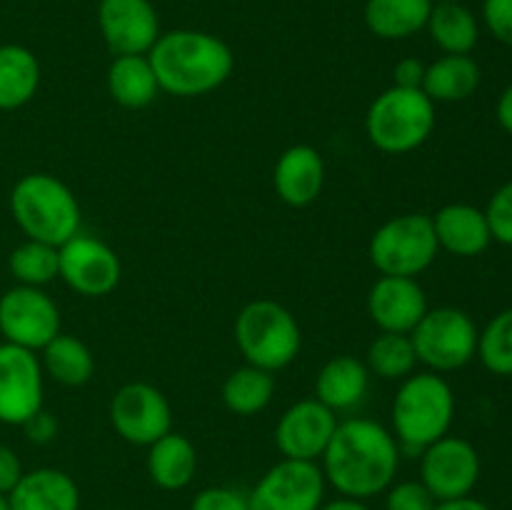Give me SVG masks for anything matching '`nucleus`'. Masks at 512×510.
<instances>
[{
    "instance_id": "obj_6",
    "label": "nucleus",
    "mask_w": 512,
    "mask_h": 510,
    "mask_svg": "<svg viewBox=\"0 0 512 510\" xmlns=\"http://www.w3.org/2000/svg\"><path fill=\"white\" fill-rule=\"evenodd\" d=\"M235 343L245 363L268 373L288 368L300 353V325L285 305L275 300H253L235 318Z\"/></svg>"
},
{
    "instance_id": "obj_21",
    "label": "nucleus",
    "mask_w": 512,
    "mask_h": 510,
    "mask_svg": "<svg viewBox=\"0 0 512 510\" xmlns=\"http://www.w3.org/2000/svg\"><path fill=\"white\" fill-rule=\"evenodd\" d=\"M368 383L370 370L363 360L353 355H335L320 368L315 380V398L328 405L333 413H340L363 403Z\"/></svg>"
},
{
    "instance_id": "obj_23",
    "label": "nucleus",
    "mask_w": 512,
    "mask_h": 510,
    "mask_svg": "<svg viewBox=\"0 0 512 510\" xmlns=\"http://www.w3.org/2000/svg\"><path fill=\"white\" fill-rule=\"evenodd\" d=\"M108 93L123 108H148L160 93L148 55H115L108 68Z\"/></svg>"
},
{
    "instance_id": "obj_20",
    "label": "nucleus",
    "mask_w": 512,
    "mask_h": 510,
    "mask_svg": "<svg viewBox=\"0 0 512 510\" xmlns=\"http://www.w3.org/2000/svg\"><path fill=\"white\" fill-rule=\"evenodd\" d=\"M10 510H80V490L58 468H35L20 475L8 493Z\"/></svg>"
},
{
    "instance_id": "obj_35",
    "label": "nucleus",
    "mask_w": 512,
    "mask_h": 510,
    "mask_svg": "<svg viewBox=\"0 0 512 510\" xmlns=\"http://www.w3.org/2000/svg\"><path fill=\"white\" fill-rule=\"evenodd\" d=\"M190 510H250V503L243 490L215 485V488L200 490Z\"/></svg>"
},
{
    "instance_id": "obj_9",
    "label": "nucleus",
    "mask_w": 512,
    "mask_h": 510,
    "mask_svg": "<svg viewBox=\"0 0 512 510\" xmlns=\"http://www.w3.org/2000/svg\"><path fill=\"white\" fill-rule=\"evenodd\" d=\"M0 333L5 343L43 350L60 333V310L43 288L15 285L0 295Z\"/></svg>"
},
{
    "instance_id": "obj_18",
    "label": "nucleus",
    "mask_w": 512,
    "mask_h": 510,
    "mask_svg": "<svg viewBox=\"0 0 512 510\" xmlns=\"http://www.w3.org/2000/svg\"><path fill=\"white\" fill-rule=\"evenodd\" d=\"M325 183L323 155L313 145H290L273 170L275 193L293 208L315 203Z\"/></svg>"
},
{
    "instance_id": "obj_29",
    "label": "nucleus",
    "mask_w": 512,
    "mask_h": 510,
    "mask_svg": "<svg viewBox=\"0 0 512 510\" xmlns=\"http://www.w3.org/2000/svg\"><path fill=\"white\" fill-rule=\"evenodd\" d=\"M275 393L273 373L245 363L223 383V403L235 415H255L268 408Z\"/></svg>"
},
{
    "instance_id": "obj_39",
    "label": "nucleus",
    "mask_w": 512,
    "mask_h": 510,
    "mask_svg": "<svg viewBox=\"0 0 512 510\" xmlns=\"http://www.w3.org/2000/svg\"><path fill=\"white\" fill-rule=\"evenodd\" d=\"M20 475H23V465H20L15 450L0 443V495H8L20 480Z\"/></svg>"
},
{
    "instance_id": "obj_15",
    "label": "nucleus",
    "mask_w": 512,
    "mask_h": 510,
    "mask_svg": "<svg viewBox=\"0 0 512 510\" xmlns=\"http://www.w3.org/2000/svg\"><path fill=\"white\" fill-rule=\"evenodd\" d=\"M335 428H338V418L328 405L320 403L318 398L300 400L280 415L278 428H275V445L283 458L315 463L323 458Z\"/></svg>"
},
{
    "instance_id": "obj_25",
    "label": "nucleus",
    "mask_w": 512,
    "mask_h": 510,
    "mask_svg": "<svg viewBox=\"0 0 512 510\" xmlns=\"http://www.w3.org/2000/svg\"><path fill=\"white\" fill-rule=\"evenodd\" d=\"M480 88V68L470 55H443L425 68L423 93L433 103H460Z\"/></svg>"
},
{
    "instance_id": "obj_5",
    "label": "nucleus",
    "mask_w": 512,
    "mask_h": 510,
    "mask_svg": "<svg viewBox=\"0 0 512 510\" xmlns=\"http://www.w3.org/2000/svg\"><path fill=\"white\" fill-rule=\"evenodd\" d=\"M435 103L420 88H388L370 103L365 133L378 150L403 155L433 135Z\"/></svg>"
},
{
    "instance_id": "obj_19",
    "label": "nucleus",
    "mask_w": 512,
    "mask_h": 510,
    "mask_svg": "<svg viewBox=\"0 0 512 510\" xmlns=\"http://www.w3.org/2000/svg\"><path fill=\"white\" fill-rule=\"evenodd\" d=\"M438 245L458 258H475L493 243L485 210L468 203H450L433 215Z\"/></svg>"
},
{
    "instance_id": "obj_17",
    "label": "nucleus",
    "mask_w": 512,
    "mask_h": 510,
    "mask_svg": "<svg viewBox=\"0 0 512 510\" xmlns=\"http://www.w3.org/2000/svg\"><path fill=\"white\" fill-rule=\"evenodd\" d=\"M428 298L415 278L380 275L368 293L370 320L380 333H413L428 313Z\"/></svg>"
},
{
    "instance_id": "obj_45",
    "label": "nucleus",
    "mask_w": 512,
    "mask_h": 510,
    "mask_svg": "<svg viewBox=\"0 0 512 510\" xmlns=\"http://www.w3.org/2000/svg\"><path fill=\"white\" fill-rule=\"evenodd\" d=\"M108 510H118V508H108Z\"/></svg>"
},
{
    "instance_id": "obj_14",
    "label": "nucleus",
    "mask_w": 512,
    "mask_h": 510,
    "mask_svg": "<svg viewBox=\"0 0 512 510\" xmlns=\"http://www.w3.org/2000/svg\"><path fill=\"white\" fill-rule=\"evenodd\" d=\"M43 365L38 355L0 343V423L23 425L43 408Z\"/></svg>"
},
{
    "instance_id": "obj_38",
    "label": "nucleus",
    "mask_w": 512,
    "mask_h": 510,
    "mask_svg": "<svg viewBox=\"0 0 512 510\" xmlns=\"http://www.w3.org/2000/svg\"><path fill=\"white\" fill-rule=\"evenodd\" d=\"M23 430H25V435H28V440L43 445V443H50V440L58 435V420H55L48 410L40 408L33 418L25 420Z\"/></svg>"
},
{
    "instance_id": "obj_30",
    "label": "nucleus",
    "mask_w": 512,
    "mask_h": 510,
    "mask_svg": "<svg viewBox=\"0 0 512 510\" xmlns=\"http://www.w3.org/2000/svg\"><path fill=\"white\" fill-rule=\"evenodd\" d=\"M365 365L383 380H405L418 365L413 338L408 333H380L368 345Z\"/></svg>"
},
{
    "instance_id": "obj_32",
    "label": "nucleus",
    "mask_w": 512,
    "mask_h": 510,
    "mask_svg": "<svg viewBox=\"0 0 512 510\" xmlns=\"http://www.w3.org/2000/svg\"><path fill=\"white\" fill-rule=\"evenodd\" d=\"M478 358L500 378L512 375V308L500 310L478 335Z\"/></svg>"
},
{
    "instance_id": "obj_7",
    "label": "nucleus",
    "mask_w": 512,
    "mask_h": 510,
    "mask_svg": "<svg viewBox=\"0 0 512 510\" xmlns=\"http://www.w3.org/2000/svg\"><path fill=\"white\" fill-rule=\"evenodd\" d=\"M433 218L425 213L395 215L370 238V263L380 275L415 278L438 258Z\"/></svg>"
},
{
    "instance_id": "obj_22",
    "label": "nucleus",
    "mask_w": 512,
    "mask_h": 510,
    "mask_svg": "<svg viewBox=\"0 0 512 510\" xmlns=\"http://www.w3.org/2000/svg\"><path fill=\"white\" fill-rule=\"evenodd\" d=\"M195 470L198 453L185 435L170 430L168 435L148 445V475L158 488L183 490L195 478Z\"/></svg>"
},
{
    "instance_id": "obj_4",
    "label": "nucleus",
    "mask_w": 512,
    "mask_h": 510,
    "mask_svg": "<svg viewBox=\"0 0 512 510\" xmlns=\"http://www.w3.org/2000/svg\"><path fill=\"white\" fill-rule=\"evenodd\" d=\"M453 418V388L440 373H415L400 383L393 400V435L408 453H423L448 435Z\"/></svg>"
},
{
    "instance_id": "obj_3",
    "label": "nucleus",
    "mask_w": 512,
    "mask_h": 510,
    "mask_svg": "<svg viewBox=\"0 0 512 510\" xmlns=\"http://www.w3.org/2000/svg\"><path fill=\"white\" fill-rule=\"evenodd\" d=\"M10 213L28 240L60 248L80 233V205L73 190L48 173H30L10 193Z\"/></svg>"
},
{
    "instance_id": "obj_11",
    "label": "nucleus",
    "mask_w": 512,
    "mask_h": 510,
    "mask_svg": "<svg viewBox=\"0 0 512 510\" xmlns=\"http://www.w3.org/2000/svg\"><path fill=\"white\" fill-rule=\"evenodd\" d=\"M480 480V455L465 438L443 435L420 453V483L438 503L465 498Z\"/></svg>"
},
{
    "instance_id": "obj_10",
    "label": "nucleus",
    "mask_w": 512,
    "mask_h": 510,
    "mask_svg": "<svg viewBox=\"0 0 512 510\" xmlns=\"http://www.w3.org/2000/svg\"><path fill=\"white\" fill-rule=\"evenodd\" d=\"M325 475L318 463L283 458L248 493L250 510H320Z\"/></svg>"
},
{
    "instance_id": "obj_43",
    "label": "nucleus",
    "mask_w": 512,
    "mask_h": 510,
    "mask_svg": "<svg viewBox=\"0 0 512 510\" xmlns=\"http://www.w3.org/2000/svg\"><path fill=\"white\" fill-rule=\"evenodd\" d=\"M0 510H10V505H8V495H0Z\"/></svg>"
},
{
    "instance_id": "obj_12",
    "label": "nucleus",
    "mask_w": 512,
    "mask_h": 510,
    "mask_svg": "<svg viewBox=\"0 0 512 510\" xmlns=\"http://www.w3.org/2000/svg\"><path fill=\"white\" fill-rule=\"evenodd\" d=\"M120 275V258L103 240L78 233L58 248V278L85 298H103L113 293Z\"/></svg>"
},
{
    "instance_id": "obj_37",
    "label": "nucleus",
    "mask_w": 512,
    "mask_h": 510,
    "mask_svg": "<svg viewBox=\"0 0 512 510\" xmlns=\"http://www.w3.org/2000/svg\"><path fill=\"white\" fill-rule=\"evenodd\" d=\"M425 68H428V65H425L420 58L398 60L393 68V80H395L393 85L395 88H420L423 90Z\"/></svg>"
},
{
    "instance_id": "obj_16",
    "label": "nucleus",
    "mask_w": 512,
    "mask_h": 510,
    "mask_svg": "<svg viewBox=\"0 0 512 510\" xmlns=\"http://www.w3.org/2000/svg\"><path fill=\"white\" fill-rule=\"evenodd\" d=\"M98 28L113 55H148L160 38V20L150 0H100Z\"/></svg>"
},
{
    "instance_id": "obj_24",
    "label": "nucleus",
    "mask_w": 512,
    "mask_h": 510,
    "mask_svg": "<svg viewBox=\"0 0 512 510\" xmlns=\"http://www.w3.org/2000/svg\"><path fill=\"white\" fill-rule=\"evenodd\" d=\"M433 5V0H368L363 18L378 38L405 40L425 30Z\"/></svg>"
},
{
    "instance_id": "obj_44",
    "label": "nucleus",
    "mask_w": 512,
    "mask_h": 510,
    "mask_svg": "<svg viewBox=\"0 0 512 510\" xmlns=\"http://www.w3.org/2000/svg\"><path fill=\"white\" fill-rule=\"evenodd\" d=\"M433 3H460V0H433Z\"/></svg>"
},
{
    "instance_id": "obj_26",
    "label": "nucleus",
    "mask_w": 512,
    "mask_h": 510,
    "mask_svg": "<svg viewBox=\"0 0 512 510\" xmlns=\"http://www.w3.org/2000/svg\"><path fill=\"white\" fill-rule=\"evenodd\" d=\"M40 85V63L25 45H0V110H18L33 100Z\"/></svg>"
},
{
    "instance_id": "obj_34",
    "label": "nucleus",
    "mask_w": 512,
    "mask_h": 510,
    "mask_svg": "<svg viewBox=\"0 0 512 510\" xmlns=\"http://www.w3.org/2000/svg\"><path fill=\"white\" fill-rule=\"evenodd\" d=\"M385 510H435L438 500L420 480H403L385 490Z\"/></svg>"
},
{
    "instance_id": "obj_33",
    "label": "nucleus",
    "mask_w": 512,
    "mask_h": 510,
    "mask_svg": "<svg viewBox=\"0 0 512 510\" xmlns=\"http://www.w3.org/2000/svg\"><path fill=\"white\" fill-rule=\"evenodd\" d=\"M485 218H488L493 240L512 248V180L495 190L485 208Z\"/></svg>"
},
{
    "instance_id": "obj_27",
    "label": "nucleus",
    "mask_w": 512,
    "mask_h": 510,
    "mask_svg": "<svg viewBox=\"0 0 512 510\" xmlns=\"http://www.w3.org/2000/svg\"><path fill=\"white\" fill-rule=\"evenodd\" d=\"M425 28L445 55H470L480 38L478 20L460 3H435Z\"/></svg>"
},
{
    "instance_id": "obj_1",
    "label": "nucleus",
    "mask_w": 512,
    "mask_h": 510,
    "mask_svg": "<svg viewBox=\"0 0 512 510\" xmlns=\"http://www.w3.org/2000/svg\"><path fill=\"white\" fill-rule=\"evenodd\" d=\"M400 445L385 425L368 418L338 423L323 453L325 483L345 498L368 500L393 485Z\"/></svg>"
},
{
    "instance_id": "obj_36",
    "label": "nucleus",
    "mask_w": 512,
    "mask_h": 510,
    "mask_svg": "<svg viewBox=\"0 0 512 510\" xmlns=\"http://www.w3.org/2000/svg\"><path fill=\"white\" fill-rule=\"evenodd\" d=\"M483 20L495 40L512 48V0H485Z\"/></svg>"
},
{
    "instance_id": "obj_2",
    "label": "nucleus",
    "mask_w": 512,
    "mask_h": 510,
    "mask_svg": "<svg viewBox=\"0 0 512 510\" xmlns=\"http://www.w3.org/2000/svg\"><path fill=\"white\" fill-rule=\"evenodd\" d=\"M160 90L178 98H198L218 90L235 68V55L225 40L203 30L160 33L148 53Z\"/></svg>"
},
{
    "instance_id": "obj_42",
    "label": "nucleus",
    "mask_w": 512,
    "mask_h": 510,
    "mask_svg": "<svg viewBox=\"0 0 512 510\" xmlns=\"http://www.w3.org/2000/svg\"><path fill=\"white\" fill-rule=\"evenodd\" d=\"M320 510H370V508L365 505V500L345 498V495H340V498H335V500H330V503L320 505Z\"/></svg>"
},
{
    "instance_id": "obj_41",
    "label": "nucleus",
    "mask_w": 512,
    "mask_h": 510,
    "mask_svg": "<svg viewBox=\"0 0 512 510\" xmlns=\"http://www.w3.org/2000/svg\"><path fill=\"white\" fill-rule=\"evenodd\" d=\"M435 510H493V508H490V505H485L483 500L473 498V495H465V498L443 500V503L435 505Z\"/></svg>"
},
{
    "instance_id": "obj_31",
    "label": "nucleus",
    "mask_w": 512,
    "mask_h": 510,
    "mask_svg": "<svg viewBox=\"0 0 512 510\" xmlns=\"http://www.w3.org/2000/svg\"><path fill=\"white\" fill-rule=\"evenodd\" d=\"M8 268L18 285H30V288H43L50 280L58 278V248L40 240H28L20 243L10 253Z\"/></svg>"
},
{
    "instance_id": "obj_13",
    "label": "nucleus",
    "mask_w": 512,
    "mask_h": 510,
    "mask_svg": "<svg viewBox=\"0 0 512 510\" xmlns=\"http://www.w3.org/2000/svg\"><path fill=\"white\" fill-rule=\"evenodd\" d=\"M115 433L133 445H153L173 428L168 398L150 383H128L110 400Z\"/></svg>"
},
{
    "instance_id": "obj_28",
    "label": "nucleus",
    "mask_w": 512,
    "mask_h": 510,
    "mask_svg": "<svg viewBox=\"0 0 512 510\" xmlns=\"http://www.w3.org/2000/svg\"><path fill=\"white\" fill-rule=\"evenodd\" d=\"M45 373L60 385L78 388L85 385L95 373V358L88 345L75 335L58 333L43 348V360H40Z\"/></svg>"
},
{
    "instance_id": "obj_8",
    "label": "nucleus",
    "mask_w": 512,
    "mask_h": 510,
    "mask_svg": "<svg viewBox=\"0 0 512 510\" xmlns=\"http://www.w3.org/2000/svg\"><path fill=\"white\" fill-rule=\"evenodd\" d=\"M478 325L460 308H435L423 315L410 333L418 363L433 373H450L478 355Z\"/></svg>"
},
{
    "instance_id": "obj_40",
    "label": "nucleus",
    "mask_w": 512,
    "mask_h": 510,
    "mask_svg": "<svg viewBox=\"0 0 512 510\" xmlns=\"http://www.w3.org/2000/svg\"><path fill=\"white\" fill-rule=\"evenodd\" d=\"M495 115H498V123L505 133L512 135V83L500 93L498 108H495Z\"/></svg>"
}]
</instances>
